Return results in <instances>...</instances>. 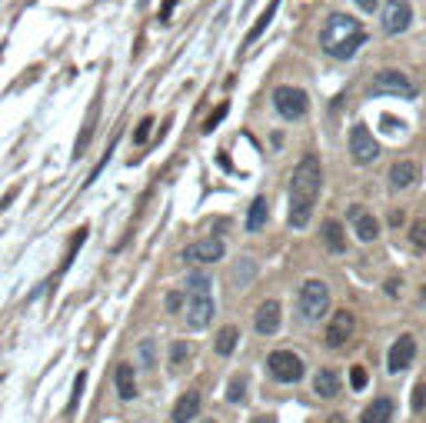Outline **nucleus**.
<instances>
[{
	"mask_svg": "<svg viewBox=\"0 0 426 423\" xmlns=\"http://www.w3.org/2000/svg\"><path fill=\"white\" fill-rule=\"evenodd\" d=\"M353 3H356V7L363 10V14H373V10L380 7V0H353Z\"/></svg>",
	"mask_w": 426,
	"mask_h": 423,
	"instance_id": "c9c22d12",
	"label": "nucleus"
},
{
	"mask_svg": "<svg viewBox=\"0 0 426 423\" xmlns=\"http://www.w3.org/2000/svg\"><path fill=\"white\" fill-rule=\"evenodd\" d=\"M409 240H413V250L416 253H426V220H416L409 227Z\"/></svg>",
	"mask_w": 426,
	"mask_h": 423,
	"instance_id": "a878e982",
	"label": "nucleus"
},
{
	"mask_svg": "<svg viewBox=\"0 0 426 423\" xmlns=\"http://www.w3.org/2000/svg\"><path fill=\"white\" fill-rule=\"evenodd\" d=\"M243 397H246V377H233L230 386H226V400L230 404H243Z\"/></svg>",
	"mask_w": 426,
	"mask_h": 423,
	"instance_id": "bb28decb",
	"label": "nucleus"
},
{
	"mask_svg": "<svg viewBox=\"0 0 426 423\" xmlns=\"http://www.w3.org/2000/svg\"><path fill=\"white\" fill-rule=\"evenodd\" d=\"M93 120H97V104L90 107V117H87V124H84V134L77 137L74 160H80V157H84V150H87V144H90V137H93Z\"/></svg>",
	"mask_w": 426,
	"mask_h": 423,
	"instance_id": "b1692460",
	"label": "nucleus"
},
{
	"mask_svg": "<svg viewBox=\"0 0 426 423\" xmlns=\"http://www.w3.org/2000/svg\"><path fill=\"white\" fill-rule=\"evenodd\" d=\"M237 344H240V330L233 327V324H226V327H220V333H217L213 350H217L220 357H230V353L237 350Z\"/></svg>",
	"mask_w": 426,
	"mask_h": 423,
	"instance_id": "412c9836",
	"label": "nucleus"
},
{
	"mask_svg": "<svg viewBox=\"0 0 426 423\" xmlns=\"http://www.w3.org/2000/svg\"><path fill=\"white\" fill-rule=\"evenodd\" d=\"M186 360H190V344H186V340H177V344L170 346V366L180 370Z\"/></svg>",
	"mask_w": 426,
	"mask_h": 423,
	"instance_id": "393cba45",
	"label": "nucleus"
},
{
	"mask_svg": "<svg viewBox=\"0 0 426 423\" xmlns=\"http://www.w3.org/2000/svg\"><path fill=\"white\" fill-rule=\"evenodd\" d=\"M233 277H237V280H240V284H246V280H250V277H253V264H250V260H243V270L237 267V273H233Z\"/></svg>",
	"mask_w": 426,
	"mask_h": 423,
	"instance_id": "72a5a7b5",
	"label": "nucleus"
},
{
	"mask_svg": "<svg viewBox=\"0 0 426 423\" xmlns=\"http://www.w3.org/2000/svg\"><path fill=\"white\" fill-rule=\"evenodd\" d=\"M409 404H413V410H416V413L423 410V406H426V386H416V390H413V400H409Z\"/></svg>",
	"mask_w": 426,
	"mask_h": 423,
	"instance_id": "473e14b6",
	"label": "nucleus"
},
{
	"mask_svg": "<svg viewBox=\"0 0 426 423\" xmlns=\"http://www.w3.org/2000/svg\"><path fill=\"white\" fill-rule=\"evenodd\" d=\"M277 10H280V0H270V3H267V10H263V14H260V20L253 23V30L243 37V47H253V40H260V34L270 27V20H273V14H277Z\"/></svg>",
	"mask_w": 426,
	"mask_h": 423,
	"instance_id": "5701e85b",
	"label": "nucleus"
},
{
	"mask_svg": "<svg viewBox=\"0 0 426 423\" xmlns=\"http://www.w3.org/2000/svg\"><path fill=\"white\" fill-rule=\"evenodd\" d=\"M389 184L396 187V190H403L409 184H416V164L413 160H400V164H393V170H389Z\"/></svg>",
	"mask_w": 426,
	"mask_h": 423,
	"instance_id": "aec40b11",
	"label": "nucleus"
},
{
	"mask_svg": "<svg viewBox=\"0 0 426 423\" xmlns=\"http://www.w3.org/2000/svg\"><path fill=\"white\" fill-rule=\"evenodd\" d=\"M393 420V400L389 397H376L363 413H360V423H389Z\"/></svg>",
	"mask_w": 426,
	"mask_h": 423,
	"instance_id": "f3484780",
	"label": "nucleus"
},
{
	"mask_svg": "<svg viewBox=\"0 0 426 423\" xmlns=\"http://www.w3.org/2000/svg\"><path fill=\"white\" fill-rule=\"evenodd\" d=\"M347 217H350V224H353V233H356L363 244H370V240H376V237H380V224H376V217H373V213H367L360 204L347 207Z\"/></svg>",
	"mask_w": 426,
	"mask_h": 423,
	"instance_id": "ddd939ff",
	"label": "nucleus"
},
{
	"mask_svg": "<svg viewBox=\"0 0 426 423\" xmlns=\"http://www.w3.org/2000/svg\"><path fill=\"white\" fill-rule=\"evenodd\" d=\"M213 293H197V297H186V324L190 330H206L213 320Z\"/></svg>",
	"mask_w": 426,
	"mask_h": 423,
	"instance_id": "1a4fd4ad",
	"label": "nucleus"
},
{
	"mask_svg": "<svg viewBox=\"0 0 426 423\" xmlns=\"http://www.w3.org/2000/svg\"><path fill=\"white\" fill-rule=\"evenodd\" d=\"M340 386H343V380H340V373H336V370H330V366L316 370V377H313V393H316V397L333 400V397H340Z\"/></svg>",
	"mask_w": 426,
	"mask_h": 423,
	"instance_id": "2eb2a0df",
	"label": "nucleus"
},
{
	"mask_svg": "<svg viewBox=\"0 0 426 423\" xmlns=\"http://www.w3.org/2000/svg\"><path fill=\"white\" fill-rule=\"evenodd\" d=\"M320 187H323V167H320V157L316 154H307L303 160L297 164V170L290 177V227L303 230L313 217V207H316V197H320Z\"/></svg>",
	"mask_w": 426,
	"mask_h": 423,
	"instance_id": "f257e3e1",
	"label": "nucleus"
},
{
	"mask_svg": "<svg viewBox=\"0 0 426 423\" xmlns=\"http://www.w3.org/2000/svg\"><path fill=\"white\" fill-rule=\"evenodd\" d=\"M409 23H413L409 0H387V7H383V30L387 34H403V30H409Z\"/></svg>",
	"mask_w": 426,
	"mask_h": 423,
	"instance_id": "9d476101",
	"label": "nucleus"
},
{
	"mask_svg": "<svg viewBox=\"0 0 426 423\" xmlns=\"http://www.w3.org/2000/svg\"><path fill=\"white\" fill-rule=\"evenodd\" d=\"M226 110H230V107H226V104H220V107H217V110H213V114L206 117V120H204V134H210V130H213V127H217V124H220L223 117H226Z\"/></svg>",
	"mask_w": 426,
	"mask_h": 423,
	"instance_id": "c85d7f7f",
	"label": "nucleus"
},
{
	"mask_svg": "<svg viewBox=\"0 0 426 423\" xmlns=\"http://www.w3.org/2000/svg\"><path fill=\"white\" fill-rule=\"evenodd\" d=\"M327 423H347V417H340V413H333V417H330V420Z\"/></svg>",
	"mask_w": 426,
	"mask_h": 423,
	"instance_id": "e433bc0d",
	"label": "nucleus"
},
{
	"mask_svg": "<svg viewBox=\"0 0 426 423\" xmlns=\"http://www.w3.org/2000/svg\"><path fill=\"white\" fill-rule=\"evenodd\" d=\"M117 393H120V400H133L137 397V373H133L130 364L117 366Z\"/></svg>",
	"mask_w": 426,
	"mask_h": 423,
	"instance_id": "6ab92c4d",
	"label": "nucleus"
},
{
	"mask_svg": "<svg viewBox=\"0 0 426 423\" xmlns=\"http://www.w3.org/2000/svg\"><path fill=\"white\" fill-rule=\"evenodd\" d=\"M350 384H353V390H363V386L370 384V373H367V366H353V370H350Z\"/></svg>",
	"mask_w": 426,
	"mask_h": 423,
	"instance_id": "cd10ccee",
	"label": "nucleus"
},
{
	"mask_svg": "<svg viewBox=\"0 0 426 423\" xmlns=\"http://www.w3.org/2000/svg\"><path fill=\"white\" fill-rule=\"evenodd\" d=\"M353 330H356V317H353L350 310H336L333 320L327 324V346H330V350H340V346L353 337Z\"/></svg>",
	"mask_w": 426,
	"mask_h": 423,
	"instance_id": "9b49d317",
	"label": "nucleus"
},
{
	"mask_svg": "<svg viewBox=\"0 0 426 423\" xmlns=\"http://www.w3.org/2000/svg\"><path fill=\"white\" fill-rule=\"evenodd\" d=\"M297 310L300 317L310 320V324L323 320V313L330 310V287L323 280H307L297 293Z\"/></svg>",
	"mask_w": 426,
	"mask_h": 423,
	"instance_id": "7ed1b4c3",
	"label": "nucleus"
},
{
	"mask_svg": "<svg viewBox=\"0 0 426 423\" xmlns=\"http://www.w3.org/2000/svg\"><path fill=\"white\" fill-rule=\"evenodd\" d=\"M150 127H153V120H150V117H144V120H140V127H137V134H133V140H137V144H147Z\"/></svg>",
	"mask_w": 426,
	"mask_h": 423,
	"instance_id": "2f4dec72",
	"label": "nucleus"
},
{
	"mask_svg": "<svg viewBox=\"0 0 426 423\" xmlns=\"http://www.w3.org/2000/svg\"><path fill=\"white\" fill-rule=\"evenodd\" d=\"M223 253H226V244L220 237H204L197 244H186L184 260L186 264H217V260H223Z\"/></svg>",
	"mask_w": 426,
	"mask_h": 423,
	"instance_id": "6e6552de",
	"label": "nucleus"
},
{
	"mask_svg": "<svg viewBox=\"0 0 426 423\" xmlns=\"http://www.w3.org/2000/svg\"><path fill=\"white\" fill-rule=\"evenodd\" d=\"M367 43V27L350 14H330L320 30V47L333 60H350Z\"/></svg>",
	"mask_w": 426,
	"mask_h": 423,
	"instance_id": "f03ea898",
	"label": "nucleus"
},
{
	"mask_svg": "<svg viewBox=\"0 0 426 423\" xmlns=\"http://www.w3.org/2000/svg\"><path fill=\"white\" fill-rule=\"evenodd\" d=\"M204 423H217V420H204Z\"/></svg>",
	"mask_w": 426,
	"mask_h": 423,
	"instance_id": "4c0bfd02",
	"label": "nucleus"
},
{
	"mask_svg": "<svg viewBox=\"0 0 426 423\" xmlns=\"http://www.w3.org/2000/svg\"><path fill=\"white\" fill-rule=\"evenodd\" d=\"M350 154H353V164H360V167H370L373 160L380 157V144L373 140V134L363 124H356L350 130Z\"/></svg>",
	"mask_w": 426,
	"mask_h": 423,
	"instance_id": "0eeeda50",
	"label": "nucleus"
},
{
	"mask_svg": "<svg viewBox=\"0 0 426 423\" xmlns=\"http://www.w3.org/2000/svg\"><path fill=\"white\" fill-rule=\"evenodd\" d=\"M186 293H177V290H173V293H167V310L170 313H177V310H180V300H184Z\"/></svg>",
	"mask_w": 426,
	"mask_h": 423,
	"instance_id": "f704fd0d",
	"label": "nucleus"
},
{
	"mask_svg": "<svg viewBox=\"0 0 426 423\" xmlns=\"http://www.w3.org/2000/svg\"><path fill=\"white\" fill-rule=\"evenodd\" d=\"M413 357H416V340H413L409 333H403L400 340H393V346H389L387 370L389 373H403V370L413 364Z\"/></svg>",
	"mask_w": 426,
	"mask_h": 423,
	"instance_id": "f8f14e48",
	"label": "nucleus"
},
{
	"mask_svg": "<svg viewBox=\"0 0 426 423\" xmlns=\"http://www.w3.org/2000/svg\"><path fill=\"white\" fill-rule=\"evenodd\" d=\"M323 244L330 253H343L347 250V233H343V224L340 220H323Z\"/></svg>",
	"mask_w": 426,
	"mask_h": 423,
	"instance_id": "a211bd4d",
	"label": "nucleus"
},
{
	"mask_svg": "<svg viewBox=\"0 0 426 423\" xmlns=\"http://www.w3.org/2000/svg\"><path fill=\"white\" fill-rule=\"evenodd\" d=\"M370 94H387V97L413 100V97H416V87L409 83V77L403 74V70H380L370 83Z\"/></svg>",
	"mask_w": 426,
	"mask_h": 423,
	"instance_id": "423d86ee",
	"label": "nucleus"
},
{
	"mask_svg": "<svg viewBox=\"0 0 426 423\" xmlns=\"http://www.w3.org/2000/svg\"><path fill=\"white\" fill-rule=\"evenodd\" d=\"M267 370L270 377L280 384H300L303 380V360H300L293 350H273L267 357Z\"/></svg>",
	"mask_w": 426,
	"mask_h": 423,
	"instance_id": "20e7f679",
	"label": "nucleus"
},
{
	"mask_svg": "<svg viewBox=\"0 0 426 423\" xmlns=\"http://www.w3.org/2000/svg\"><path fill=\"white\" fill-rule=\"evenodd\" d=\"M140 360H144V366H157V350H153V340H144V344H140Z\"/></svg>",
	"mask_w": 426,
	"mask_h": 423,
	"instance_id": "c756f323",
	"label": "nucleus"
},
{
	"mask_svg": "<svg viewBox=\"0 0 426 423\" xmlns=\"http://www.w3.org/2000/svg\"><path fill=\"white\" fill-rule=\"evenodd\" d=\"M84 384H87V373L80 370L74 377V397H70V406H67V410H77V400H80V393H84Z\"/></svg>",
	"mask_w": 426,
	"mask_h": 423,
	"instance_id": "7c9ffc66",
	"label": "nucleus"
},
{
	"mask_svg": "<svg viewBox=\"0 0 426 423\" xmlns=\"http://www.w3.org/2000/svg\"><path fill=\"white\" fill-rule=\"evenodd\" d=\"M200 406H204V400H200V393L197 390H186L184 397L173 404V423H190L200 417Z\"/></svg>",
	"mask_w": 426,
	"mask_h": 423,
	"instance_id": "dca6fc26",
	"label": "nucleus"
},
{
	"mask_svg": "<svg viewBox=\"0 0 426 423\" xmlns=\"http://www.w3.org/2000/svg\"><path fill=\"white\" fill-rule=\"evenodd\" d=\"M273 107L283 120H303L307 110H310V97L300 87H277L273 90Z\"/></svg>",
	"mask_w": 426,
	"mask_h": 423,
	"instance_id": "39448f33",
	"label": "nucleus"
},
{
	"mask_svg": "<svg viewBox=\"0 0 426 423\" xmlns=\"http://www.w3.org/2000/svg\"><path fill=\"white\" fill-rule=\"evenodd\" d=\"M280 304L277 300H263L257 307V313H253V327H257V333L260 337H273L280 330Z\"/></svg>",
	"mask_w": 426,
	"mask_h": 423,
	"instance_id": "4468645a",
	"label": "nucleus"
},
{
	"mask_svg": "<svg viewBox=\"0 0 426 423\" xmlns=\"http://www.w3.org/2000/svg\"><path fill=\"white\" fill-rule=\"evenodd\" d=\"M267 217H270V207H267V197H257V200L250 204V210H246V230H250V233L263 230V224H267Z\"/></svg>",
	"mask_w": 426,
	"mask_h": 423,
	"instance_id": "4be33fe9",
	"label": "nucleus"
}]
</instances>
